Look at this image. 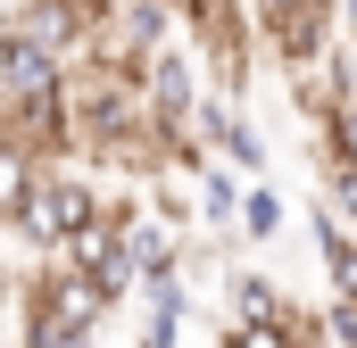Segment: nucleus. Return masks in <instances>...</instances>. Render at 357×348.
<instances>
[{"instance_id": "4", "label": "nucleus", "mask_w": 357, "mask_h": 348, "mask_svg": "<svg viewBox=\"0 0 357 348\" xmlns=\"http://www.w3.org/2000/svg\"><path fill=\"white\" fill-rule=\"evenodd\" d=\"M258 33H266V58L282 67V75H316L324 58L349 50V33H341V0H299V8L266 17Z\"/></svg>"}, {"instance_id": "3", "label": "nucleus", "mask_w": 357, "mask_h": 348, "mask_svg": "<svg viewBox=\"0 0 357 348\" xmlns=\"http://www.w3.org/2000/svg\"><path fill=\"white\" fill-rule=\"evenodd\" d=\"M100 207H108V191H100L91 174L50 166V174H42V191L25 199V216H17V241H25L33 258H59V249H67V232H84Z\"/></svg>"}, {"instance_id": "13", "label": "nucleus", "mask_w": 357, "mask_h": 348, "mask_svg": "<svg viewBox=\"0 0 357 348\" xmlns=\"http://www.w3.org/2000/svg\"><path fill=\"white\" fill-rule=\"evenodd\" d=\"M250 8H258V25H266V17H282V8H299V0H250Z\"/></svg>"}, {"instance_id": "9", "label": "nucleus", "mask_w": 357, "mask_h": 348, "mask_svg": "<svg viewBox=\"0 0 357 348\" xmlns=\"http://www.w3.org/2000/svg\"><path fill=\"white\" fill-rule=\"evenodd\" d=\"M191 191H199V232H216V241H241V166L233 158H199L191 174Z\"/></svg>"}, {"instance_id": "2", "label": "nucleus", "mask_w": 357, "mask_h": 348, "mask_svg": "<svg viewBox=\"0 0 357 348\" xmlns=\"http://www.w3.org/2000/svg\"><path fill=\"white\" fill-rule=\"evenodd\" d=\"M183 33H191V50L208 58V75L233 91V100L250 91V67H258V50H266L250 0H183Z\"/></svg>"}, {"instance_id": "10", "label": "nucleus", "mask_w": 357, "mask_h": 348, "mask_svg": "<svg viewBox=\"0 0 357 348\" xmlns=\"http://www.w3.org/2000/svg\"><path fill=\"white\" fill-rule=\"evenodd\" d=\"M282 224H291L282 191H274V182H250V199H241V241H282Z\"/></svg>"}, {"instance_id": "7", "label": "nucleus", "mask_w": 357, "mask_h": 348, "mask_svg": "<svg viewBox=\"0 0 357 348\" xmlns=\"http://www.w3.org/2000/svg\"><path fill=\"white\" fill-rule=\"evenodd\" d=\"M191 315H199L191 265H175V274H150V282H142V340H150V348H175L183 332H191Z\"/></svg>"}, {"instance_id": "8", "label": "nucleus", "mask_w": 357, "mask_h": 348, "mask_svg": "<svg viewBox=\"0 0 357 348\" xmlns=\"http://www.w3.org/2000/svg\"><path fill=\"white\" fill-rule=\"evenodd\" d=\"M42 174H50V158L0 116V232H17V216H25V199L42 191Z\"/></svg>"}, {"instance_id": "1", "label": "nucleus", "mask_w": 357, "mask_h": 348, "mask_svg": "<svg viewBox=\"0 0 357 348\" xmlns=\"http://www.w3.org/2000/svg\"><path fill=\"white\" fill-rule=\"evenodd\" d=\"M116 307H125V299H116L100 274L67 265V258H42L25 282H17V332L42 340V348H84Z\"/></svg>"}, {"instance_id": "5", "label": "nucleus", "mask_w": 357, "mask_h": 348, "mask_svg": "<svg viewBox=\"0 0 357 348\" xmlns=\"http://www.w3.org/2000/svg\"><path fill=\"white\" fill-rule=\"evenodd\" d=\"M67 75L75 67L59 50H42L25 25H0V100H17V108L25 100H67Z\"/></svg>"}, {"instance_id": "12", "label": "nucleus", "mask_w": 357, "mask_h": 348, "mask_svg": "<svg viewBox=\"0 0 357 348\" xmlns=\"http://www.w3.org/2000/svg\"><path fill=\"white\" fill-rule=\"evenodd\" d=\"M316 150H341V158H357V91H341V100L324 108V125H316Z\"/></svg>"}, {"instance_id": "6", "label": "nucleus", "mask_w": 357, "mask_h": 348, "mask_svg": "<svg viewBox=\"0 0 357 348\" xmlns=\"http://www.w3.org/2000/svg\"><path fill=\"white\" fill-rule=\"evenodd\" d=\"M199 67H208V58H199L191 42H167V50H158V58L142 67V84H150V108H158V125L191 133V116H199V100H208V91H199Z\"/></svg>"}, {"instance_id": "11", "label": "nucleus", "mask_w": 357, "mask_h": 348, "mask_svg": "<svg viewBox=\"0 0 357 348\" xmlns=\"http://www.w3.org/2000/svg\"><path fill=\"white\" fill-rule=\"evenodd\" d=\"M316 191H324V199H333V207L357 224V158H341V150H316Z\"/></svg>"}]
</instances>
